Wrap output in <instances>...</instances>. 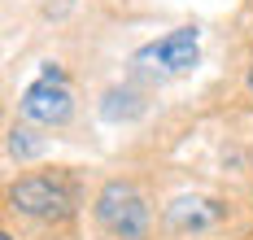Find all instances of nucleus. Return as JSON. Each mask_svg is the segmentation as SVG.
Here are the masks:
<instances>
[{"label":"nucleus","instance_id":"f257e3e1","mask_svg":"<svg viewBox=\"0 0 253 240\" xmlns=\"http://www.w3.org/2000/svg\"><path fill=\"white\" fill-rule=\"evenodd\" d=\"M96 223L114 240H149V227H153V210H149V197L131 179H105L101 192H96Z\"/></svg>","mask_w":253,"mask_h":240},{"label":"nucleus","instance_id":"f03ea898","mask_svg":"<svg viewBox=\"0 0 253 240\" xmlns=\"http://www.w3.org/2000/svg\"><path fill=\"white\" fill-rule=\"evenodd\" d=\"M9 210L22 218H40V223H61L75 210V188L66 175H22L18 184H9Z\"/></svg>","mask_w":253,"mask_h":240},{"label":"nucleus","instance_id":"7ed1b4c3","mask_svg":"<svg viewBox=\"0 0 253 240\" xmlns=\"http://www.w3.org/2000/svg\"><path fill=\"white\" fill-rule=\"evenodd\" d=\"M18 109H22L26 122H35V127H66L75 118V92L66 83V70L57 61H44L40 79L26 83Z\"/></svg>","mask_w":253,"mask_h":240},{"label":"nucleus","instance_id":"20e7f679","mask_svg":"<svg viewBox=\"0 0 253 240\" xmlns=\"http://www.w3.org/2000/svg\"><path fill=\"white\" fill-rule=\"evenodd\" d=\"M135 66H144L153 75H192L201 66V27H175L162 40H153L144 48H135Z\"/></svg>","mask_w":253,"mask_h":240},{"label":"nucleus","instance_id":"39448f33","mask_svg":"<svg viewBox=\"0 0 253 240\" xmlns=\"http://www.w3.org/2000/svg\"><path fill=\"white\" fill-rule=\"evenodd\" d=\"M223 218V205L218 201H205V197H179L166 205V223L175 232H205Z\"/></svg>","mask_w":253,"mask_h":240},{"label":"nucleus","instance_id":"423d86ee","mask_svg":"<svg viewBox=\"0 0 253 240\" xmlns=\"http://www.w3.org/2000/svg\"><path fill=\"white\" fill-rule=\"evenodd\" d=\"M40 153H44V140L31 131V127H13L9 131V158L31 161V158H40Z\"/></svg>","mask_w":253,"mask_h":240},{"label":"nucleus","instance_id":"0eeeda50","mask_svg":"<svg viewBox=\"0 0 253 240\" xmlns=\"http://www.w3.org/2000/svg\"><path fill=\"white\" fill-rule=\"evenodd\" d=\"M245 87H249V96H253V66H249V75H245Z\"/></svg>","mask_w":253,"mask_h":240},{"label":"nucleus","instance_id":"6e6552de","mask_svg":"<svg viewBox=\"0 0 253 240\" xmlns=\"http://www.w3.org/2000/svg\"><path fill=\"white\" fill-rule=\"evenodd\" d=\"M66 4H70V0H57V9H66Z\"/></svg>","mask_w":253,"mask_h":240},{"label":"nucleus","instance_id":"1a4fd4ad","mask_svg":"<svg viewBox=\"0 0 253 240\" xmlns=\"http://www.w3.org/2000/svg\"><path fill=\"white\" fill-rule=\"evenodd\" d=\"M0 240H13V236H9V232H0Z\"/></svg>","mask_w":253,"mask_h":240}]
</instances>
